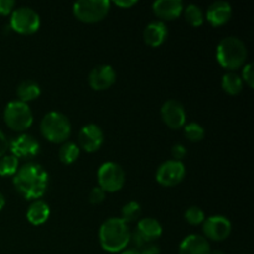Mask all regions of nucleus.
Wrapping results in <instances>:
<instances>
[{
	"label": "nucleus",
	"mask_w": 254,
	"mask_h": 254,
	"mask_svg": "<svg viewBox=\"0 0 254 254\" xmlns=\"http://www.w3.org/2000/svg\"><path fill=\"white\" fill-rule=\"evenodd\" d=\"M97 178H98L99 188L106 193L117 192V191L122 190L124 183H126L124 170L119 164L113 163V161L102 164L97 173Z\"/></svg>",
	"instance_id": "0eeeda50"
},
{
	"label": "nucleus",
	"mask_w": 254,
	"mask_h": 254,
	"mask_svg": "<svg viewBox=\"0 0 254 254\" xmlns=\"http://www.w3.org/2000/svg\"><path fill=\"white\" fill-rule=\"evenodd\" d=\"M121 254H140L138 250H134V248H129V250L122 251Z\"/></svg>",
	"instance_id": "c9c22d12"
},
{
	"label": "nucleus",
	"mask_w": 254,
	"mask_h": 254,
	"mask_svg": "<svg viewBox=\"0 0 254 254\" xmlns=\"http://www.w3.org/2000/svg\"><path fill=\"white\" fill-rule=\"evenodd\" d=\"M153 11L161 20H175L180 17L184 11L181 0H158L153 4Z\"/></svg>",
	"instance_id": "dca6fc26"
},
{
	"label": "nucleus",
	"mask_w": 254,
	"mask_h": 254,
	"mask_svg": "<svg viewBox=\"0 0 254 254\" xmlns=\"http://www.w3.org/2000/svg\"><path fill=\"white\" fill-rule=\"evenodd\" d=\"M11 155L15 158H32L37 155L40 151V144L34 136L29 134H21L17 138H14L9 144Z\"/></svg>",
	"instance_id": "4468645a"
},
{
	"label": "nucleus",
	"mask_w": 254,
	"mask_h": 254,
	"mask_svg": "<svg viewBox=\"0 0 254 254\" xmlns=\"http://www.w3.org/2000/svg\"><path fill=\"white\" fill-rule=\"evenodd\" d=\"M184 14H185V20L188 21V24H190L193 27L201 26L205 21L202 9L195 4H189L184 10Z\"/></svg>",
	"instance_id": "b1692460"
},
{
	"label": "nucleus",
	"mask_w": 254,
	"mask_h": 254,
	"mask_svg": "<svg viewBox=\"0 0 254 254\" xmlns=\"http://www.w3.org/2000/svg\"><path fill=\"white\" fill-rule=\"evenodd\" d=\"M184 217H185L186 222L191 226L201 225V223H203V221H205L206 218L205 212H203L200 207H197V206H191V207H189L188 210L185 211Z\"/></svg>",
	"instance_id": "cd10ccee"
},
{
	"label": "nucleus",
	"mask_w": 254,
	"mask_h": 254,
	"mask_svg": "<svg viewBox=\"0 0 254 254\" xmlns=\"http://www.w3.org/2000/svg\"><path fill=\"white\" fill-rule=\"evenodd\" d=\"M130 230L121 217H111L99 228V243L109 253L122 252L130 243Z\"/></svg>",
	"instance_id": "f03ea898"
},
{
	"label": "nucleus",
	"mask_w": 254,
	"mask_h": 254,
	"mask_svg": "<svg viewBox=\"0 0 254 254\" xmlns=\"http://www.w3.org/2000/svg\"><path fill=\"white\" fill-rule=\"evenodd\" d=\"M202 231L208 240L221 242V241H225L231 235L232 225H231L230 220L225 216L215 215L205 218L202 223Z\"/></svg>",
	"instance_id": "9d476101"
},
{
	"label": "nucleus",
	"mask_w": 254,
	"mask_h": 254,
	"mask_svg": "<svg viewBox=\"0 0 254 254\" xmlns=\"http://www.w3.org/2000/svg\"><path fill=\"white\" fill-rule=\"evenodd\" d=\"M210 254H225V253H223L222 251H220V250H215V251H211Z\"/></svg>",
	"instance_id": "4c0bfd02"
},
{
	"label": "nucleus",
	"mask_w": 254,
	"mask_h": 254,
	"mask_svg": "<svg viewBox=\"0 0 254 254\" xmlns=\"http://www.w3.org/2000/svg\"><path fill=\"white\" fill-rule=\"evenodd\" d=\"M232 17V6L227 1H215L208 6L206 11V20L213 27L227 24Z\"/></svg>",
	"instance_id": "2eb2a0df"
},
{
	"label": "nucleus",
	"mask_w": 254,
	"mask_h": 254,
	"mask_svg": "<svg viewBox=\"0 0 254 254\" xmlns=\"http://www.w3.org/2000/svg\"><path fill=\"white\" fill-rule=\"evenodd\" d=\"M144 41L150 47H159L168 37V27L163 21H153L144 30Z\"/></svg>",
	"instance_id": "a211bd4d"
},
{
	"label": "nucleus",
	"mask_w": 254,
	"mask_h": 254,
	"mask_svg": "<svg viewBox=\"0 0 254 254\" xmlns=\"http://www.w3.org/2000/svg\"><path fill=\"white\" fill-rule=\"evenodd\" d=\"M216 59L221 67L233 72L245 66L247 60V47L238 37L227 36L218 42Z\"/></svg>",
	"instance_id": "7ed1b4c3"
},
{
	"label": "nucleus",
	"mask_w": 254,
	"mask_h": 254,
	"mask_svg": "<svg viewBox=\"0 0 254 254\" xmlns=\"http://www.w3.org/2000/svg\"><path fill=\"white\" fill-rule=\"evenodd\" d=\"M104 198H106V192H104L99 186L92 189L88 196V200L92 205H98V203H102L104 201Z\"/></svg>",
	"instance_id": "c85d7f7f"
},
{
	"label": "nucleus",
	"mask_w": 254,
	"mask_h": 254,
	"mask_svg": "<svg viewBox=\"0 0 254 254\" xmlns=\"http://www.w3.org/2000/svg\"><path fill=\"white\" fill-rule=\"evenodd\" d=\"M16 94L19 97L17 101L27 103V102H31L34 99L39 98L40 94H41V88H40V86L36 82L31 81V79H26V81H22L17 86Z\"/></svg>",
	"instance_id": "412c9836"
},
{
	"label": "nucleus",
	"mask_w": 254,
	"mask_h": 254,
	"mask_svg": "<svg viewBox=\"0 0 254 254\" xmlns=\"http://www.w3.org/2000/svg\"><path fill=\"white\" fill-rule=\"evenodd\" d=\"M184 134H185V138L189 141L197 143V141H201L205 138V128L201 124L192 122V123L186 124L185 129H184Z\"/></svg>",
	"instance_id": "bb28decb"
},
{
	"label": "nucleus",
	"mask_w": 254,
	"mask_h": 254,
	"mask_svg": "<svg viewBox=\"0 0 254 254\" xmlns=\"http://www.w3.org/2000/svg\"><path fill=\"white\" fill-rule=\"evenodd\" d=\"M111 10L108 0H81L73 5V15L81 22L96 24L102 21Z\"/></svg>",
	"instance_id": "423d86ee"
},
{
	"label": "nucleus",
	"mask_w": 254,
	"mask_h": 254,
	"mask_svg": "<svg viewBox=\"0 0 254 254\" xmlns=\"http://www.w3.org/2000/svg\"><path fill=\"white\" fill-rule=\"evenodd\" d=\"M186 169L181 161L176 160H166L165 163L159 166L156 171V181L161 186L171 188L183 181L185 178Z\"/></svg>",
	"instance_id": "1a4fd4ad"
},
{
	"label": "nucleus",
	"mask_w": 254,
	"mask_h": 254,
	"mask_svg": "<svg viewBox=\"0 0 254 254\" xmlns=\"http://www.w3.org/2000/svg\"><path fill=\"white\" fill-rule=\"evenodd\" d=\"M4 206H5V197H4V195L0 192V211L4 208Z\"/></svg>",
	"instance_id": "e433bc0d"
},
{
	"label": "nucleus",
	"mask_w": 254,
	"mask_h": 254,
	"mask_svg": "<svg viewBox=\"0 0 254 254\" xmlns=\"http://www.w3.org/2000/svg\"><path fill=\"white\" fill-rule=\"evenodd\" d=\"M41 20L39 14L31 7H17L11 12L10 17V29L20 35H32L39 31Z\"/></svg>",
	"instance_id": "6e6552de"
},
{
	"label": "nucleus",
	"mask_w": 254,
	"mask_h": 254,
	"mask_svg": "<svg viewBox=\"0 0 254 254\" xmlns=\"http://www.w3.org/2000/svg\"><path fill=\"white\" fill-rule=\"evenodd\" d=\"M4 122L11 130L25 131L32 126L34 116L29 104L21 101H11L4 109Z\"/></svg>",
	"instance_id": "39448f33"
},
{
	"label": "nucleus",
	"mask_w": 254,
	"mask_h": 254,
	"mask_svg": "<svg viewBox=\"0 0 254 254\" xmlns=\"http://www.w3.org/2000/svg\"><path fill=\"white\" fill-rule=\"evenodd\" d=\"M15 1L14 0H0V15L6 16L14 11Z\"/></svg>",
	"instance_id": "2f4dec72"
},
{
	"label": "nucleus",
	"mask_w": 254,
	"mask_h": 254,
	"mask_svg": "<svg viewBox=\"0 0 254 254\" xmlns=\"http://www.w3.org/2000/svg\"><path fill=\"white\" fill-rule=\"evenodd\" d=\"M79 153H81V149H79V146L76 143L66 141L60 148L59 159L62 164L71 165V164H73L79 158Z\"/></svg>",
	"instance_id": "5701e85b"
},
{
	"label": "nucleus",
	"mask_w": 254,
	"mask_h": 254,
	"mask_svg": "<svg viewBox=\"0 0 254 254\" xmlns=\"http://www.w3.org/2000/svg\"><path fill=\"white\" fill-rule=\"evenodd\" d=\"M139 252L140 254H160V247L158 245H154V243H148Z\"/></svg>",
	"instance_id": "473e14b6"
},
{
	"label": "nucleus",
	"mask_w": 254,
	"mask_h": 254,
	"mask_svg": "<svg viewBox=\"0 0 254 254\" xmlns=\"http://www.w3.org/2000/svg\"><path fill=\"white\" fill-rule=\"evenodd\" d=\"M242 81L246 82L248 84L250 88H253L254 87V79H253V64H247L243 66L242 69Z\"/></svg>",
	"instance_id": "c756f323"
},
{
	"label": "nucleus",
	"mask_w": 254,
	"mask_h": 254,
	"mask_svg": "<svg viewBox=\"0 0 254 254\" xmlns=\"http://www.w3.org/2000/svg\"><path fill=\"white\" fill-rule=\"evenodd\" d=\"M222 89L230 96H237L243 89V81L236 72H227L221 81Z\"/></svg>",
	"instance_id": "4be33fe9"
},
{
	"label": "nucleus",
	"mask_w": 254,
	"mask_h": 254,
	"mask_svg": "<svg viewBox=\"0 0 254 254\" xmlns=\"http://www.w3.org/2000/svg\"><path fill=\"white\" fill-rule=\"evenodd\" d=\"M116 71L109 64H99L94 67L88 76V83L94 91H106L116 83Z\"/></svg>",
	"instance_id": "ddd939ff"
},
{
	"label": "nucleus",
	"mask_w": 254,
	"mask_h": 254,
	"mask_svg": "<svg viewBox=\"0 0 254 254\" xmlns=\"http://www.w3.org/2000/svg\"><path fill=\"white\" fill-rule=\"evenodd\" d=\"M40 130L44 138L51 143L64 144L71 136V122L64 113L52 111L45 114L41 119Z\"/></svg>",
	"instance_id": "20e7f679"
},
{
	"label": "nucleus",
	"mask_w": 254,
	"mask_h": 254,
	"mask_svg": "<svg viewBox=\"0 0 254 254\" xmlns=\"http://www.w3.org/2000/svg\"><path fill=\"white\" fill-rule=\"evenodd\" d=\"M186 148L183 144H175V145L171 148V156H173V160L181 161V159L185 158L186 155Z\"/></svg>",
	"instance_id": "7c9ffc66"
},
{
	"label": "nucleus",
	"mask_w": 254,
	"mask_h": 254,
	"mask_svg": "<svg viewBox=\"0 0 254 254\" xmlns=\"http://www.w3.org/2000/svg\"><path fill=\"white\" fill-rule=\"evenodd\" d=\"M121 218L124 221V222L128 225V223L135 222V221L139 220L141 215V207L136 201H130V202L126 203L122 208L121 212Z\"/></svg>",
	"instance_id": "393cba45"
},
{
	"label": "nucleus",
	"mask_w": 254,
	"mask_h": 254,
	"mask_svg": "<svg viewBox=\"0 0 254 254\" xmlns=\"http://www.w3.org/2000/svg\"><path fill=\"white\" fill-rule=\"evenodd\" d=\"M50 207L45 201L36 200L29 206L26 212V218L31 225L41 226L49 220Z\"/></svg>",
	"instance_id": "aec40b11"
},
{
	"label": "nucleus",
	"mask_w": 254,
	"mask_h": 254,
	"mask_svg": "<svg viewBox=\"0 0 254 254\" xmlns=\"http://www.w3.org/2000/svg\"><path fill=\"white\" fill-rule=\"evenodd\" d=\"M49 174L37 163L22 165L12 178V184L17 192L24 198L36 201L46 192Z\"/></svg>",
	"instance_id": "f257e3e1"
},
{
	"label": "nucleus",
	"mask_w": 254,
	"mask_h": 254,
	"mask_svg": "<svg viewBox=\"0 0 254 254\" xmlns=\"http://www.w3.org/2000/svg\"><path fill=\"white\" fill-rule=\"evenodd\" d=\"M136 231L143 236L146 243H153L163 235V227H161L160 222L151 217L141 218L136 226Z\"/></svg>",
	"instance_id": "6ab92c4d"
},
{
	"label": "nucleus",
	"mask_w": 254,
	"mask_h": 254,
	"mask_svg": "<svg viewBox=\"0 0 254 254\" xmlns=\"http://www.w3.org/2000/svg\"><path fill=\"white\" fill-rule=\"evenodd\" d=\"M7 148H9V141H7L5 134L0 130V158H2L5 155Z\"/></svg>",
	"instance_id": "72a5a7b5"
},
{
	"label": "nucleus",
	"mask_w": 254,
	"mask_h": 254,
	"mask_svg": "<svg viewBox=\"0 0 254 254\" xmlns=\"http://www.w3.org/2000/svg\"><path fill=\"white\" fill-rule=\"evenodd\" d=\"M113 4L119 7H126V9H128V7H131L138 4V1L136 0H116Z\"/></svg>",
	"instance_id": "f704fd0d"
},
{
	"label": "nucleus",
	"mask_w": 254,
	"mask_h": 254,
	"mask_svg": "<svg viewBox=\"0 0 254 254\" xmlns=\"http://www.w3.org/2000/svg\"><path fill=\"white\" fill-rule=\"evenodd\" d=\"M161 119L170 129L178 130L185 126L186 112L183 104L175 99H169L161 106Z\"/></svg>",
	"instance_id": "9b49d317"
},
{
	"label": "nucleus",
	"mask_w": 254,
	"mask_h": 254,
	"mask_svg": "<svg viewBox=\"0 0 254 254\" xmlns=\"http://www.w3.org/2000/svg\"><path fill=\"white\" fill-rule=\"evenodd\" d=\"M78 143L87 153L98 151L104 143L103 130L97 124H87L79 130Z\"/></svg>",
	"instance_id": "f8f14e48"
},
{
	"label": "nucleus",
	"mask_w": 254,
	"mask_h": 254,
	"mask_svg": "<svg viewBox=\"0 0 254 254\" xmlns=\"http://www.w3.org/2000/svg\"><path fill=\"white\" fill-rule=\"evenodd\" d=\"M19 170V159L14 155L0 158V176H14Z\"/></svg>",
	"instance_id": "a878e982"
},
{
	"label": "nucleus",
	"mask_w": 254,
	"mask_h": 254,
	"mask_svg": "<svg viewBox=\"0 0 254 254\" xmlns=\"http://www.w3.org/2000/svg\"><path fill=\"white\" fill-rule=\"evenodd\" d=\"M210 243L200 235H189L179 247V254H210Z\"/></svg>",
	"instance_id": "f3484780"
}]
</instances>
